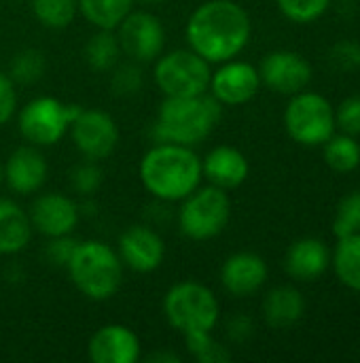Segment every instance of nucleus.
I'll return each instance as SVG.
<instances>
[{
    "mask_svg": "<svg viewBox=\"0 0 360 363\" xmlns=\"http://www.w3.org/2000/svg\"><path fill=\"white\" fill-rule=\"evenodd\" d=\"M202 177V160L187 145L157 143L140 162V179L144 189L163 202L185 200L199 187Z\"/></svg>",
    "mask_w": 360,
    "mask_h": 363,
    "instance_id": "obj_2",
    "label": "nucleus"
},
{
    "mask_svg": "<svg viewBox=\"0 0 360 363\" xmlns=\"http://www.w3.org/2000/svg\"><path fill=\"white\" fill-rule=\"evenodd\" d=\"M231 217V202L225 189L208 185L193 189L178 211V228L191 240H210L219 236Z\"/></svg>",
    "mask_w": 360,
    "mask_h": 363,
    "instance_id": "obj_6",
    "label": "nucleus"
},
{
    "mask_svg": "<svg viewBox=\"0 0 360 363\" xmlns=\"http://www.w3.org/2000/svg\"><path fill=\"white\" fill-rule=\"evenodd\" d=\"M74 247H76V242L70 240L68 236H57V238H51V242L47 247V255L57 266H66L70 255H72V251H74Z\"/></svg>",
    "mask_w": 360,
    "mask_h": 363,
    "instance_id": "obj_37",
    "label": "nucleus"
},
{
    "mask_svg": "<svg viewBox=\"0 0 360 363\" xmlns=\"http://www.w3.org/2000/svg\"><path fill=\"white\" fill-rule=\"evenodd\" d=\"M227 330H229V338L231 340L242 342V340H246L252 334V321L248 317H233L229 321Z\"/></svg>",
    "mask_w": 360,
    "mask_h": 363,
    "instance_id": "obj_38",
    "label": "nucleus"
},
{
    "mask_svg": "<svg viewBox=\"0 0 360 363\" xmlns=\"http://www.w3.org/2000/svg\"><path fill=\"white\" fill-rule=\"evenodd\" d=\"M4 179L15 194L30 196L38 191L47 179V162L42 153L34 145L15 149L6 160Z\"/></svg>",
    "mask_w": 360,
    "mask_h": 363,
    "instance_id": "obj_18",
    "label": "nucleus"
},
{
    "mask_svg": "<svg viewBox=\"0 0 360 363\" xmlns=\"http://www.w3.org/2000/svg\"><path fill=\"white\" fill-rule=\"evenodd\" d=\"M79 111L81 106L51 96L34 98L19 113V132L34 147H51L66 136Z\"/></svg>",
    "mask_w": 360,
    "mask_h": 363,
    "instance_id": "obj_9",
    "label": "nucleus"
},
{
    "mask_svg": "<svg viewBox=\"0 0 360 363\" xmlns=\"http://www.w3.org/2000/svg\"><path fill=\"white\" fill-rule=\"evenodd\" d=\"M142 77L140 70L132 64H125L121 68H117L115 77H112V89L117 96H132L140 89Z\"/></svg>",
    "mask_w": 360,
    "mask_h": 363,
    "instance_id": "obj_35",
    "label": "nucleus"
},
{
    "mask_svg": "<svg viewBox=\"0 0 360 363\" xmlns=\"http://www.w3.org/2000/svg\"><path fill=\"white\" fill-rule=\"evenodd\" d=\"M329 262V249L318 238H301L286 251V272L297 281H316L325 274Z\"/></svg>",
    "mask_w": 360,
    "mask_h": 363,
    "instance_id": "obj_20",
    "label": "nucleus"
},
{
    "mask_svg": "<svg viewBox=\"0 0 360 363\" xmlns=\"http://www.w3.org/2000/svg\"><path fill=\"white\" fill-rule=\"evenodd\" d=\"M335 125H339L350 136L360 134V96H350L339 104Z\"/></svg>",
    "mask_w": 360,
    "mask_h": 363,
    "instance_id": "obj_33",
    "label": "nucleus"
},
{
    "mask_svg": "<svg viewBox=\"0 0 360 363\" xmlns=\"http://www.w3.org/2000/svg\"><path fill=\"white\" fill-rule=\"evenodd\" d=\"M259 77L269 89L293 96L310 83L312 66L295 51H272L263 57Z\"/></svg>",
    "mask_w": 360,
    "mask_h": 363,
    "instance_id": "obj_12",
    "label": "nucleus"
},
{
    "mask_svg": "<svg viewBox=\"0 0 360 363\" xmlns=\"http://www.w3.org/2000/svg\"><path fill=\"white\" fill-rule=\"evenodd\" d=\"M187 351L202 363H225L231 359V353L219 345L210 332H195L185 336Z\"/></svg>",
    "mask_w": 360,
    "mask_h": 363,
    "instance_id": "obj_28",
    "label": "nucleus"
},
{
    "mask_svg": "<svg viewBox=\"0 0 360 363\" xmlns=\"http://www.w3.org/2000/svg\"><path fill=\"white\" fill-rule=\"evenodd\" d=\"M70 132L85 160H106L119 145L117 121L100 108H81L70 125Z\"/></svg>",
    "mask_w": 360,
    "mask_h": 363,
    "instance_id": "obj_10",
    "label": "nucleus"
},
{
    "mask_svg": "<svg viewBox=\"0 0 360 363\" xmlns=\"http://www.w3.org/2000/svg\"><path fill=\"white\" fill-rule=\"evenodd\" d=\"M284 125L289 136L303 147L325 145L335 132L333 106L320 94L297 91L284 111Z\"/></svg>",
    "mask_w": 360,
    "mask_h": 363,
    "instance_id": "obj_8",
    "label": "nucleus"
},
{
    "mask_svg": "<svg viewBox=\"0 0 360 363\" xmlns=\"http://www.w3.org/2000/svg\"><path fill=\"white\" fill-rule=\"evenodd\" d=\"M333 266H335L339 281L346 287L360 291V232L346 236V238H339V245H337L335 257H333Z\"/></svg>",
    "mask_w": 360,
    "mask_h": 363,
    "instance_id": "obj_24",
    "label": "nucleus"
},
{
    "mask_svg": "<svg viewBox=\"0 0 360 363\" xmlns=\"http://www.w3.org/2000/svg\"><path fill=\"white\" fill-rule=\"evenodd\" d=\"M163 315L168 323L182 336L195 332H212L219 323V300L206 285L182 281L168 289L163 298Z\"/></svg>",
    "mask_w": 360,
    "mask_h": 363,
    "instance_id": "obj_5",
    "label": "nucleus"
},
{
    "mask_svg": "<svg viewBox=\"0 0 360 363\" xmlns=\"http://www.w3.org/2000/svg\"><path fill=\"white\" fill-rule=\"evenodd\" d=\"M202 172L210 185L221 189H236L248 179V160L242 151L229 145L214 147L202 160Z\"/></svg>",
    "mask_w": 360,
    "mask_h": 363,
    "instance_id": "obj_19",
    "label": "nucleus"
},
{
    "mask_svg": "<svg viewBox=\"0 0 360 363\" xmlns=\"http://www.w3.org/2000/svg\"><path fill=\"white\" fill-rule=\"evenodd\" d=\"M210 62L193 49H176L159 55L155 64V83L166 98H187L206 94L210 87Z\"/></svg>",
    "mask_w": 360,
    "mask_h": 363,
    "instance_id": "obj_7",
    "label": "nucleus"
},
{
    "mask_svg": "<svg viewBox=\"0 0 360 363\" xmlns=\"http://www.w3.org/2000/svg\"><path fill=\"white\" fill-rule=\"evenodd\" d=\"M333 232L337 238H346L360 232V189L348 194L339 202L335 221H333Z\"/></svg>",
    "mask_w": 360,
    "mask_h": 363,
    "instance_id": "obj_29",
    "label": "nucleus"
},
{
    "mask_svg": "<svg viewBox=\"0 0 360 363\" xmlns=\"http://www.w3.org/2000/svg\"><path fill=\"white\" fill-rule=\"evenodd\" d=\"M45 72V57L40 51L25 49L17 53L11 62V79L19 83H34Z\"/></svg>",
    "mask_w": 360,
    "mask_h": 363,
    "instance_id": "obj_30",
    "label": "nucleus"
},
{
    "mask_svg": "<svg viewBox=\"0 0 360 363\" xmlns=\"http://www.w3.org/2000/svg\"><path fill=\"white\" fill-rule=\"evenodd\" d=\"M81 15L98 30H117L134 9V0H76Z\"/></svg>",
    "mask_w": 360,
    "mask_h": 363,
    "instance_id": "obj_23",
    "label": "nucleus"
},
{
    "mask_svg": "<svg viewBox=\"0 0 360 363\" xmlns=\"http://www.w3.org/2000/svg\"><path fill=\"white\" fill-rule=\"evenodd\" d=\"M331 62L339 70H354L360 66V45L354 40H339L331 49Z\"/></svg>",
    "mask_w": 360,
    "mask_h": 363,
    "instance_id": "obj_34",
    "label": "nucleus"
},
{
    "mask_svg": "<svg viewBox=\"0 0 360 363\" xmlns=\"http://www.w3.org/2000/svg\"><path fill=\"white\" fill-rule=\"evenodd\" d=\"M32 13L45 28L62 30L72 23L79 4L76 0H30Z\"/></svg>",
    "mask_w": 360,
    "mask_h": 363,
    "instance_id": "obj_27",
    "label": "nucleus"
},
{
    "mask_svg": "<svg viewBox=\"0 0 360 363\" xmlns=\"http://www.w3.org/2000/svg\"><path fill=\"white\" fill-rule=\"evenodd\" d=\"M119 55H121V45L112 30L95 32L85 45V60L98 72H106L115 68L119 62Z\"/></svg>",
    "mask_w": 360,
    "mask_h": 363,
    "instance_id": "obj_25",
    "label": "nucleus"
},
{
    "mask_svg": "<svg viewBox=\"0 0 360 363\" xmlns=\"http://www.w3.org/2000/svg\"><path fill=\"white\" fill-rule=\"evenodd\" d=\"M2 179H4V170H2V166H0V183H2Z\"/></svg>",
    "mask_w": 360,
    "mask_h": 363,
    "instance_id": "obj_40",
    "label": "nucleus"
},
{
    "mask_svg": "<svg viewBox=\"0 0 360 363\" xmlns=\"http://www.w3.org/2000/svg\"><path fill=\"white\" fill-rule=\"evenodd\" d=\"M142 2H151L153 4V2H163V0H142Z\"/></svg>",
    "mask_w": 360,
    "mask_h": 363,
    "instance_id": "obj_41",
    "label": "nucleus"
},
{
    "mask_svg": "<svg viewBox=\"0 0 360 363\" xmlns=\"http://www.w3.org/2000/svg\"><path fill=\"white\" fill-rule=\"evenodd\" d=\"M119 257L134 272H153L166 257V245L149 225H132L119 238Z\"/></svg>",
    "mask_w": 360,
    "mask_h": 363,
    "instance_id": "obj_15",
    "label": "nucleus"
},
{
    "mask_svg": "<svg viewBox=\"0 0 360 363\" xmlns=\"http://www.w3.org/2000/svg\"><path fill=\"white\" fill-rule=\"evenodd\" d=\"M17 108V91L13 79L0 72V125H4Z\"/></svg>",
    "mask_w": 360,
    "mask_h": 363,
    "instance_id": "obj_36",
    "label": "nucleus"
},
{
    "mask_svg": "<svg viewBox=\"0 0 360 363\" xmlns=\"http://www.w3.org/2000/svg\"><path fill=\"white\" fill-rule=\"evenodd\" d=\"M267 279V264L263 262L261 255L242 251L233 253L227 257V262L221 268V283L223 287L236 296V298H246L257 294Z\"/></svg>",
    "mask_w": 360,
    "mask_h": 363,
    "instance_id": "obj_17",
    "label": "nucleus"
},
{
    "mask_svg": "<svg viewBox=\"0 0 360 363\" xmlns=\"http://www.w3.org/2000/svg\"><path fill=\"white\" fill-rule=\"evenodd\" d=\"M30 221L32 230L40 232L42 236H70L79 223V206L66 194H42L32 204Z\"/></svg>",
    "mask_w": 360,
    "mask_h": 363,
    "instance_id": "obj_14",
    "label": "nucleus"
},
{
    "mask_svg": "<svg viewBox=\"0 0 360 363\" xmlns=\"http://www.w3.org/2000/svg\"><path fill=\"white\" fill-rule=\"evenodd\" d=\"M32 238L30 215L13 200L0 198V255H15Z\"/></svg>",
    "mask_w": 360,
    "mask_h": 363,
    "instance_id": "obj_21",
    "label": "nucleus"
},
{
    "mask_svg": "<svg viewBox=\"0 0 360 363\" xmlns=\"http://www.w3.org/2000/svg\"><path fill=\"white\" fill-rule=\"evenodd\" d=\"M221 115L223 104L214 96L199 94L187 98H166L159 106L153 134L159 143L195 147L214 132Z\"/></svg>",
    "mask_w": 360,
    "mask_h": 363,
    "instance_id": "obj_3",
    "label": "nucleus"
},
{
    "mask_svg": "<svg viewBox=\"0 0 360 363\" xmlns=\"http://www.w3.org/2000/svg\"><path fill=\"white\" fill-rule=\"evenodd\" d=\"M149 362H155V363H159V362H166V363H178L180 362V357L178 355H174V353H155V355H151L149 357Z\"/></svg>",
    "mask_w": 360,
    "mask_h": 363,
    "instance_id": "obj_39",
    "label": "nucleus"
},
{
    "mask_svg": "<svg viewBox=\"0 0 360 363\" xmlns=\"http://www.w3.org/2000/svg\"><path fill=\"white\" fill-rule=\"evenodd\" d=\"M66 268L74 287L95 302L110 300L123 283V262L119 253L100 240L76 242Z\"/></svg>",
    "mask_w": 360,
    "mask_h": 363,
    "instance_id": "obj_4",
    "label": "nucleus"
},
{
    "mask_svg": "<svg viewBox=\"0 0 360 363\" xmlns=\"http://www.w3.org/2000/svg\"><path fill=\"white\" fill-rule=\"evenodd\" d=\"M329 4L331 0H278L282 15L295 23H310L318 19L329 9Z\"/></svg>",
    "mask_w": 360,
    "mask_h": 363,
    "instance_id": "obj_31",
    "label": "nucleus"
},
{
    "mask_svg": "<svg viewBox=\"0 0 360 363\" xmlns=\"http://www.w3.org/2000/svg\"><path fill=\"white\" fill-rule=\"evenodd\" d=\"M259 87H261L259 70L248 62L227 60L210 77L212 96L221 104H229V106L244 104V102L252 100L259 91Z\"/></svg>",
    "mask_w": 360,
    "mask_h": 363,
    "instance_id": "obj_13",
    "label": "nucleus"
},
{
    "mask_svg": "<svg viewBox=\"0 0 360 363\" xmlns=\"http://www.w3.org/2000/svg\"><path fill=\"white\" fill-rule=\"evenodd\" d=\"M303 311H306L303 296L295 287H276L265 296L263 302L265 321L276 330L295 325L303 317Z\"/></svg>",
    "mask_w": 360,
    "mask_h": 363,
    "instance_id": "obj_22",
    "label": "nucleus"
},
{
    "mask_svg": "<svg viewBox=\"0 0 360 363\" xmlns=\"http://www.w3.org/2000/svg\"><path fill=\"white\" fill-rule=\"evenodd\" d=\"M117 38L121 51L134 62H153L161 55L166 45V32L159 17L146 11H129L117 26Z\"/></svg>",
    "mask_w": 360,
    "mask_h": 363,
    "instance_id": "obj_11",
    "label": "nucleus"
},
{
    "mask_svg": "<svg viewBox=\"0 0 360 363\" xmlns=\"http://www.w3.org/2000/svg\"><path fill=\"white\" fill-rule=\"evenodd\" d=\"M70 179H72V187H74L79 194L89 196V194H93V191L100 189L104 177H102V170L95 166L93 160H85L83 164H79V166L72 170Z\"/></svg>",
    "mask_w": 360,
    "mask_h": 363,
    "instance_id": "obj_32",
    "label": "nucleus"
},
{
    "mask_svg": "<svg viewBox=\"0 0 360 363\" xmlns=\"http://www.w3.org/2000/svg\"><path fill=\"white\" fill-rule=\"evenodd\" d=\"M325 160L335 172H352L360 164V145L350 136H331L325 143Z\"/></svg>",
    "mask_w": 360,
    "mask_h": 363,
    "instance_id": "obj_26",
    "label": "nucleus"
},
{
    "mask_svg": "<svg viewBox=\"0 0 360 363\" xmlns=\"http://www.w3.org/2000/svg\"><path fill=\"white\" fill-rule=\"evenodd\" d=\"M87 349L93 363H136L140 357L138 336L119 323L100 328L91 336Z\"/></svg>",
    "mask_w": 360,
    "mask_h": 363,
    "instance_id": "obj_16",
    "label": "nucleus"
},
{
    "mask_svg": "<svg viewBox=\"0 0 360 363\" xmlns=\"http://www.w3.org/2000/svg\"><path fill=\"white\" fill-rule=\"evenodd\" d=\"M189 47L210 64H223L244 51L250 40V17L236 0H208L187 23Z\"/></svg>",
    "mask_w": 360,
    "mask_h": 363,
    "instance_id": "obj_1",
    "label": "nucleus"
}]
</instances>
